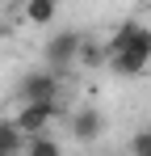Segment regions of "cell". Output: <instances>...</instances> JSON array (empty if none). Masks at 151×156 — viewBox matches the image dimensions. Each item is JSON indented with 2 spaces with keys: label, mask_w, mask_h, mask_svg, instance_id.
Listing matches in <instances>:
<instances>
[{
  "label": "cell",
  "mask_w": 151,
  "mask_h": 156,
  "mask_svg": "<svg viewBox=\"0 0 151 156\" xmlns=\"http://www.w3.org/2000/svg\"><path fill=\"white\" fill-rule=\"evenodd\" d=\"M105 68L113 76H147L151 72V30L143 21H122L105 38Z\"/></svg>",
  "instance_id": "6da1fadb"
},
{
  "label": "cell",
  "mask_w": 151,
  "mask_h": 156,
  "mask_svg": "<svg viewBox=\"0 0 151 156\" xmlns=\"http://www.w3.org/2000/svg\"><path fill=\"white\" fill-rule=\"evenodd\" d=\"M55 114H59V101H29V105H17V114H13L8 122H13V131L29 144V139H42L50 131Z\"/></svg>",
  "instance_id": "7a4b0ae2"
},
{
  "label": "cell",
  "mask_w": 151,
  "mask_h": 156,
  "mask_svg": "<svg viewBox=\"0 0 151 156\" xmlns=\"http://www.w3.org/2000/svg\"><path fill=\"white\" fill-rule=\"evenodd\" d=\"M80 47H84V34L80 30H63V34H50L46 47H42V63H46L50 72H67L76 68V59H80Z\"/></svg>",
  "instance_id": "3957f363"
},
{
  "label": "cell",
  "mask_w": 151,
  "mask_h": 156,
  "mask_svg": "<svg viewBox=\"0 0 151 156\" xmlns=\"http://www.w3.org/2000/svg\"><path fill=\"white\" fill-rule=\"evenodd\" d=\"M17 97H21V105H29V101H59V72H50V68L25 72L21 84H17Z\"/></svg>",
  "instance_id": "277c9868"
},
{
  "label": "cell",
  "mask_w": 151,
  "mask_h": 156,
  "mask_svg": "<svg viewBox=\"0 0 151 156\" xmlns=\"http://www.w3.org/2000/svg\"><path fill=\"white\" fill-rule=\"evenodd\" d=\"M67 131L76 135V144H92L101 131H105V118H101V110H92V105H80L72 118H67Z\"/></svg>",
  "instance_id": "5b68a950"
},
{
  "label": "cell",
  "mask_w": 151,
  "mask_h": 156,
  "mask_svg": "<svg viewBox=\"0 0 151 156\" xmlns=\"http://www.w3.org/2000/svg\"><path fill=\"white\" fill-rule=\"evenodd\" d=\"M17 17L29 21V26H38V30H46L50 21L59 17V4H55V0H25L21 9H17Z\"/></svg>",
  "instance_id": "8992f818"
},
{
  "label": "cell",
  "mask_w": 151,
  "mask_h": 156,
  "mask_svg": "<svg viewBox=\"0 0 151 156\" xmlns=\"http://www.w3.org/2000/svg\"><path fill=\"white\" fill-rule=\"evenodd\" d=\"M97 63H105V42H97V38H88V34H84V47H80L76 68H97Z\"/></svg>",
  "instance_id": "52a82bcc"
},
{
  "label": "cell",
  "mask_w": 151,
  "mask_h": 156,
  "mask_svg": "<svg viewBox=\"0 0 151 156\" xmlns=\"http://www.w3.org/2000/svg\"><path fill=\"white\" fill-rule=\"evenodd\" d=\"M21 152H25V139L13 131V122L4 118V122H0V156H21Z\"/></svg>",
  "instance_id": "ba28073f"
},
{
  "label": "cell",
  "mask_w": 151,
  "mask_h": 156,
  "mask_svg": "<svg viewBox=\"0 0 151 156\" xmlns=\"http://www.w3.org/2000/svg\"><path fill=\"white\" fill-rule=\"evenodd\" d=\"M21 156H63V148H59V144H55L50 135H42V139H29Z\"/></svg>",
  "instance_id": "9c48e42d"
},
{
  "label": "cell",
  "mask_w": 151,
  "mask_h": 156,
  "mask_svg": "<svg viewBox=\"0 0 151 156\" xmlns=\"http://www.w3.org/2000/svg\"><path fill=\"white\" fill-rule=\"evenodd\" d=\"M130 156H151V127H139L130 135Z\"/></svg>",
  "instance_id": "30bf717a"
}]
</instances>
